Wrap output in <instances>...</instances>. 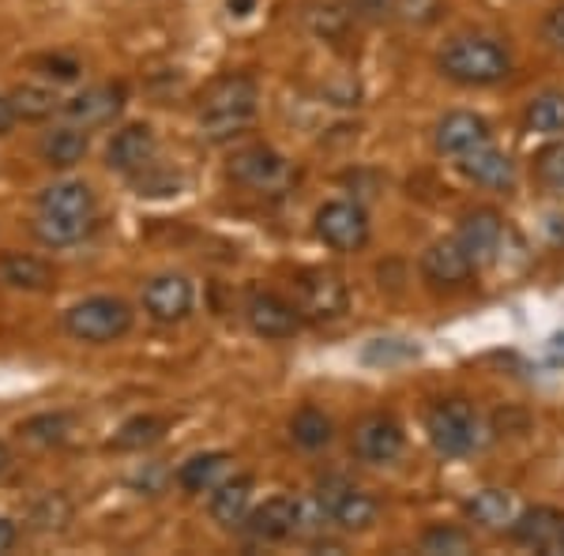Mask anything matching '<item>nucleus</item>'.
<instances>
[{
    "mask_svg": "<svg viewBox=\"0 0 564 556\" xmlns=\"http://www.w3.org/2000/svg\"><path fill=\"white\" fill-rule=\"evenodd\" d=\"M500 241H505V222H500V215H497V211L481 207V211H470L467 218H463V226H459V244L470 252L475 268H481V263H489V260H497Z\"/></svg>",
    "mask_w": 564,
    "mask_h": 556,
    "instance_id": "obj_15",
    "label": "nucleus"
},
{
    "mask_svg": "<svg viewBox=\"0 0 564 556\" xmlns=\"http://www.w3.org/2000/svg\"><path fill=\"white\" fill-rule=\"evenodd\" d=\"M39 68H42V76L57 79V84H72V79L79 76V65L72 57H42Z\"/></svg>",
    "mask_w": 564,
    "mask_h": 556,
    "instance_id": "obj_36",
    "label": "nucleus"
},
{
    "mask_svg": "<svg viewBox=\"0 0 564 556\" xmlns=\"http://www.w3.org/2000/svg\"><path fill=\"white\" fill-rule=\"evenodd\" d=\"M39 211L95 218V193H90V185H84V181H61V185H50L39 196Z\"/></svg>",
    "mask_w": 564,
    "mask_h": 556,
    "instance_id": "obj_23",
    "label": "nucleus"
},
{
    "mask_svg": "<svg viewBox=\"0 0 564 556\" xmlns=\"http://www.w3.org/2000/svg\"><path fill=\"white\" fill-rule=\"evenodd\" d=\"M34 233H39L42 244H53V249H68V244H79L90 233V218L42 211L39 222H34Z\"/></svg>",
    "mask_w": 564,
    "mask_h": 556,
    "instance_id": "obj_26",
    "label": "nucleus"
},
{
    "mask_svg": "<svg viewBox=\"0 0 564 556\" xmlns=\"http://www.w3.org/2000/svg\"><path fill=\"white\" fill-rule=\"evenodd\" d=\"M0 282L26 294H42L53 286V268L42 257H26V252H4L0 257Z\"/></svg>",
    "mask_w": 564,
    "mask_h": 556,
    "instance_id": "obj_20",
    "label": "nucleus"
},
{
    "mask_svg": "<svg viewBox=\"0 0 564 556\" xmlns=\"http://www.w3.org/2000/svg\"><path fill=\"white\" fill-rule=\"evenodd\" d=\"M252 4H257V0H226V8H230L234 15H249Z\"/></svg>",
    "mask_w": 564,
    "mask_h": 556,
    "instance_id": "obj_41",
    "label": "nucleus"
},
{
    "mask_svg": "<svg viewBox=\"0 0 564 556\" xmlns=\"http://www.w3.org/2000/svg\"><path fill=\"white\" fill-rule=\"evenodd\" d=\"M65 428H68V417L61 414H45V417H34V422H26V436H34V440H65Z\"/></svg>",
    "mask_w": 564,
    "mask_h": 556,
    "instance_id": "obj_34",
    "label": "nucleus"
},
{
    "mask_svg": "<svg viewBox=\"0 0 564 556\" xmlns=\"http://www.w3.org/2000/svg\"><path fill=\"white\" fill-rule=\"evenodd\" d=\"M8 102H12L20 121H50V117L61 109V98L53 95L50 87H34V84L15 87L12 95H8Z\"/></svg>",
    "mask_w": 564,
    "mask_h": 556,
    "instance_id": "obj_28",
    "label": "nucleus"
},
{
    "mask_svg": "<svg viewBox=\"0 0 564 556\" xmlns=\"http://www.w3.org/2000/svg\"><path fill=\"white\" fill-rule=\"evenodd\" d=\"M542 34H545V42H550L553 50H564V4H561V8H553V12L545 15Z\"/></svg>",
    "mask_w": 564,
    "mask_h": 556,
    "instance_id": "obj_37",
    "label": "nucleus"
},
{
    "mask_svg": "<svg viewBox=\"0 0 564 556\" xmlns=\"http://www.w3.org/2000/svg\"><path fill=\"white\" fill-rule=\"evenodd\" d=\"M230 177L252 193H282L294 181V170L271 148H245L230 159Z\"/></svg>",
    "mask_w": 564,
    "mask_h": 556,
    "instance_id": "obj_8",
    "label": "nucleus"
},
{
    "mask_svg": "<svg viewBox=\"0 0 564 556\" xmlns=\"http://www.w3.org/2000/svg\"><path fill=\"white\" fill-rule=\"evenodd\" d=\"M441 72L456 84L467 87H489L512 72V57L494 39H478V34H463L452 39L441 53Z\"/></svg>",
    "mask_w": 564,
    "mask_h": 556,
    "instance_id": "obj_2",
    "label": "nucleus"
},
{
    "mask_svg": "<svg viewBox=\"0 0 564 556\" xmlns=\"http://www.w3.org/2000/svg\"><path fill=\"white\" fill-rule=\"evenodd\" d=\"M316 237L335 252H358L369 241V215L361 204L332 199L316 211Z\"/></svg>",
    "mask_w": 564,
    "mask_h": 556,
    "instance_id": "obj_6",
    "label": "nucleus"
},
{
    "mask_svg": "<svg viewBox=\"0 0 564 556\" xmlns=\"http://www.w3.org/2000/svg\"><path fill=\"white\" fill-rule=\"evenodd\" d=\"M15 121H20V117H15L12 102H8V98H0V135L12 132V129H15Z\"/></svg>",
    "mask_w": 564,
    "mask_h": 556,
    "instance_id": "obj_38",
    "label": "nucleus"
},
{
    "mask_svg": "<svg viewBox=\"0 0 564 556\" xmlns=\"http://www.w3.org/2000/svg\"><path fill=\"white\" fill-rule=\"evenodd\" d=\"M489 143V124L481 121L478 113H467V109H456V113H444L441 124H436V148L444 154H467Z\"/></svg>",
    "mask_w": 564,
    "mask_h": 556,
    "instance_id": "obj_16",
    "label": "nucleus"
},
{
    "mask_svg": "<svg viewBox=\"0 0 564 556\" xmlns=\"http://www.w3.org/2000/svg\"><path fill=\"white\" fill-rule=\"evenodd\" d=\"M422 549L425 553H470V534L459 531V526H433L422 537Z\"/></svg>",
    "mask_w": 564,
    "mask_h": 556,
    "instance_id": "obj_32",
    "label": "nucleus"
},
{
    "mask_svg": "<svg viewBox=\"0 0 564 556\" xmlns=\"http://www.w3.org/2000/svg\"><path fill=\"white\" fill-rule=\"evenodd\" d=\"M249 500H252L249 473H241V478H234V481H223L212 497V519L218 526H226V531H234V526H241L245 519H249Z\"/></svg>",
    "mask_w": 564,
    "mask_h": 556,
    "instance_id": "obj_22",
    "label": "nucleus"
},
{
    "mask_svg": "<svg viewBox=\"0 0 564 556\" xmlns=\"http://www.w3.org/2000/svg\"><path fill=\"white\" fill-rule=\"evenodd\" d=\"M162 428H166V422H162V417H151V414L132 417V422H124L121 433L113 436V448H121V451L151 448V444L162 440Z\"/></svg>",
    "mask_w": 564,
    "mask_h": 556,
    "instance_id": "obj_30",
    "label": "nucleus"
},
{
    "mask_svg": "<svg viewBox=\"0 0 564 556\" xmlns=\"http://www.w3.org/2000/svg\"><path fill=\"white\" fill-rule=\"evenodd\" d=\"M347 15L366 23H380L388 15H395V0H347Z\"/></svg>",
    "mask_w": 564,
    "mask_h": 556,
    "instance_id": "obj_33",
    "label": "nucleus"
},
{
    "mask_svg": "<svg viewBox=\"0 0 564 556\" xmlns=\"http://www.w3.org/2000/svg\"><path fill=\"white\" fill-rule=\"evenodd\" d=\"M143 308L154 324H177L193 313V282L181 275H159L143 286Z\"/></svg>",
    "mask_w": 564,
    "mask_h": 556,
    "instance_id": "obj_11",
    "label": "nucleus"
},
{
    "mask_svg": "<svg viewBox=\"0 0 564 556\" xmlns=\"http://www.w3.org/2000/svg\"><path fill=\"white\" fill-rule=\"evenodd\" d=\"M260 102V90L249 76H226L215 79L199 98V129L207 140H230L252 121Z\"/></svg>",
    "mask_w": 564,
    "mask_h": 556,
    "instance_id": "obj_1",
    "label": "nucleus"
},
{
    "mask_svg": "<svg viewBox=\"0 0 564 556\" xmlns=\"http://www.w3.org/2000/svg\"><path fill=\"white\" fill-rule=\"evenodd\" d=\"M15 537H20V534H15V523H8V519L0 515V553H8V549H12V545H15Z\"/></svg>",
    "mask_w": 564,
    "mask_h": 556,
    "instance_id": "obj_39",
    "label": "nucleus"
},
{
    "mask_svg": "<svg viewBox=\"0 0 564 556\" xmlns=\"http://www.w3.org/2000/svg\"><path fill=\"white\" fill-rule=\"evenodd\" d=\"M422 275L436 290H452L475 275V260H470V252L459 244V237L456 241H436L422 257Z\"/></svg>",
    "mask_w": 564,
    "mask_h": 556,
    "instance_id": "obj_13",
    "label": "nucleus"
},
{
    "mask_svg": "<svg viewBox=\"0 0 564 556\" xmlns=\"http://www.w3.org/2000/svg\"><path fill=\"white\" fill-rule=\"evenodd\" d=\"M403 353H406V358H417L414 346H403ZM366 358H369V361H388V358H391V346H377V350H369Z\"/></svg>",
    "mask_w": 564,
    "mask_h": 556,
    "instance_id": "obj_40",
    "label": "nucleus"
},
{
    "mask_svg": "<svg viewBox=\"0 0 564 556\" xmlns=\"http://www.w3.org/2000/svg\"><path fill=\"white\" fill-rule=\"evenodd\" d=\"M154 151H159V140H154L151 124H129V129H121V132L113 135V140H109L106 166L135 177V173L151 170Z\"/></svg>",
    "mask_w": 564,
    "mask_h": 556,
    "instance_id": "obj_12",
    "label": "nucleus"
},
{
    "mask_svg": "<svg viewBox=\"0 0 564 556\" xmlns=\"http://www.w3.org/2000/svg\"><path fill=\"white\" fill-rule=\"evenodd\" d=\"M121 109H124V87L102 84L65 102L61 113H65L68 124H76V129H102V124H113L117 117H121Z\"/></svg>",
    "mask_w": 564,
    "mask_h": 556,
    "instance_id": "obj_10",
    "label": "nucleus"
},
{
    "mask_svg": "<svg viewBox=\"0 0 564 556\" xmlns=\"http://www.w3.org/2000/svg\"><path fill=\"white\" fill-rule=\"evenodd\" d=\"M459 170H463V177H470L475 185H486V188H512V177H516L512 159H508L505 151L489 148V143L459 154Z\"/></svg>",
    "mask_w": 564,
    "mask_h": 556,
    "instance_id": "obj_17",
    "label": "nucleus"
},
{
    "mask_svg": "<svg viewBox=\"0 0 564 556\" xmlns=\"http://www.w3.org/2000/svg\"><path fill=\"white\" fill-rule=\"evenodd\" d=\"M512 534L523 545H531V549H545V553L561 549V512H553V508H531V512L516 515Z\"/></svg>",
    "mask_w": 564,
    "mask_h": 556,
    "instance_id": "obj_21",
    "label": "nucleus"
},
{
    "mask_svg": "<svg viewBox=\"0 0 564 556\" xmlns=\"http://www.w3.org/2000/svg\"><path fill=\"white\" fill-rule=\"evenodd\" d=\"M297 531V500L290 497H271L263 500L257 512L249 515V534L257 542H282Z\"/></svg>",
    "mask_w": 564,
    "mask_h": 556,
    "instance_id": "obj_18",
    "label": "nucleus"
},
{
    "mask_svg": "<svg viewBox=\"0 0 564 556\" xmlns=\"http://www.w3.org/2000/svg\"><path fill=\"white\" fill-rule=\"evenodd\" d=\"M527 129L539 135H561L564 132V95L561 90H545L527 106Z\"/></svg>",
    "mask_w": 564,
    "mask_h": 556,
    "instance_id": "obj_29",
    "label": "nucleus"
},
{
    "mask_svg": "<svg viewBox=\"0 0 564 556\" xmlns=\"http://www.w3.org/2000/svg\"><path fill=\"white\" fill-rule=\"evenodd\" d=\"M534 177L550 193H564V143H550L545 151L534 154Z\"/></svg>",
    "mask_w": 564,
    "mask_h": 556,
    "instance_id": "obj_31",
    "label": "nucleus"
},
{
    "mask_svg": "<svg viewBox=\"0 0 564 556\" xmlns=\"http://www.w3.org/2000/svg\"><path fill=\"white\" fill-rule=\"evenodd\" d=\"M230 455L226 451H204V455H193L188 462H181L177 470V486L185 492H204V489H215L223 481V473L230 470Z\"/></svg>",
    "mask_w": 564,
    "mask_h": 556,
    "instance_id": "obj_25",
    "label": "nucleus"
},
{
    "mask_svg": "<svg viewBox=\"0 0 564 556\" xmlns=\"http://www.w3.org/2000/svg\"><path fill=\"white\" fill-rule=\"evenodd\" d=\"M290 436H294L297 448L316 451V448H327V444H332L335 425H332V417H327L324 410L302 406V410L294 414V422H290Z\"/></svg>",
    "mask_w": 564,
    "mask_h": 556,
    "instance_id": "obj_27",
    "label": "nucleus"
},
{
    "mask_svg": "<svg viewBox=\"0 0 564 556\" xmlns=\"http://www.w3.org/2000/svg\"><path fill=\"white\" fill-rule=\"evenodd\" d=\"M425 428H430V440L436 451L444 455H467L478 448L481 440V422L475 414V406L463 403V399H444L430 410L425 417Z\"/></svg>",
    "mask_w": 564,
    "mask_h": 556,
    "instance_id": "obj_4",
    "label": "nucleus"
},
{
    "mask_svg": "<svg viewBox=\"0 0 564 556\" xmlns=\"http://www.w3.org/2000/svg\"><path fill=\"white\" fill-rule=\"evenodd\" d=\"M65 331L76 342L106 346L132 331V305L121 297H87L65 313Z\"/></svg>",
    "mask_w": 564,
    "mask_h": 556,
    "instance_id": "obj_3",
    "label": "nucleus"
},
{
    "mask_svg": "<svg viewBox=\"0 0 564 556\" xmlns=\"http://www.w3.org/2000/svg\"><path fill=\"white\" fill-rule=\"evenodd\" d=\"M441 12V0H395V15L406 23H430Z\"/></svg>",
    "mask_w": 564,
    "mask_h": 556,
    "instance_id": "obj_35",
    "label": "nucleus"
},
{
    "mask_svg": "<svg viewBox=\"0 0 564 556\" xmlns=\"http://www.w3.org/2000/svg\"><path fill=\"white\" fill-rule=\"evenodd\" d=\"M354 455H358L361 462H372V467H388V462H395L399 455H403V425L395 422V417L388 414H369L366 422H358L354 428Z\"/></svg>",
    "mask_w": 564,
    "mask_h": 556,
    "instance_id": "obj_9",
    "label": "nucleus"
},
{
    "mask_svg": "<svg viewBox=\"0 0 564 556\" xmlns=\"http://www.w3.org/2000/svg\"><path fill=\"white\" fill-rule=\"evenodd\" d=\"M561 549H564V515H561Z\"/></svg>",
    "mask_w": 564,
    "mask_h": 556,
    "instance_id": "obj_43",
    "label": "nucleus"
},
{
    "mask_svg": "<svg viewBox=\"0 0 564 556\" xmlns=\"http://www.w3.org/2000/svg\"><path fill=\"white\" fill-rule=\"evenodd\" d=\"M87 129H76V124H61V129L45 132L39 143V154L45 166L53 170H72L87 159Z\"/></svg>",
    "mask_w": 564,
    "mask_h": 556,
    "instance_id": "obj_19",
    "label": "nucleus"
},
{
    "mask_svg": "<svg viewBox=\"0 0 564 556\" xmlns=\"http://www.w3.org/2000/svg\"><path fill=\"white\" fill-rule=\"evenodd\" d=\"M245 316H249L252 331L263 335V339H290L302 324V313L275 294H252L249 305H245Z\"/></svg>",
    "mask_w": 564,
    "mask_h": 556,
    "instance_id": "obj_14",
    "label": "nucleus"
},
{
    "mask_svg": "<svg viewBox=\"0 0 564 556\" xmlns=\"http://www.w3.org/2000/svg\"><path fill=\"white\" fill-rule=\"evenodd\" d=\"M316 500L324 504V512L332 515V523L339 526V531H369L372 523H377L380 515V504L369 497V492L347 486L343 478H327L321 489H316Z\"/></svg>",
    "mask_w": 564,
    "mask_h": 556,
    "instance_id": "obj_7",
    "label": "nucleus"
},
{
    "mask_svg": "<svg viewBox=\"0 0 564 556\" xmlns=\"http://www.w3.org/2000/svg\"><path fill=\"white\" fill-rule=\"evenodd\" d=\"M8 462H12V451H8V448H4V444H0V473H4V470H8Z\"/></svg>",
    "mask_w": 564,
    "mask_h": 556,
    "instance_id": "obj_42",
    "label": "nucleus"
},
{
    "mask_svg": "<svg viewBox=\"0 0 564 556\" xmlns=\"http://www.w3.org/2000/svg\"><path fill=\"white\" fill-rule=\"evenodd\" d=\"M294 308L316 324L339 320V316L347 313V282L324 268L302 271V275L294 279Z\"/></svg>",
    "mask_w": 564,
    "mask_h": 556,
    "instance_id": "obj_5",
    "label": "nucleus"
},
{
    "mask_svg": "<svg viewBox=\"0 0 564 556\" xmlns=\"http://www.w3.org/2000/svg\"><path fill=\"white\" fill-rule=\"evenodd\" d=\"M467 515L475 519L478 526H486V531H512L520 512H516V500L508 497L505 489H481L467 504Z\"/></svg>",
    "mask_w": 564,
    "mask_h": 556,
    "instance_id": "obj_24",
    "label": "nucleus"
}]
</instances>
